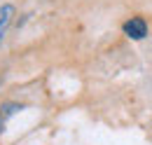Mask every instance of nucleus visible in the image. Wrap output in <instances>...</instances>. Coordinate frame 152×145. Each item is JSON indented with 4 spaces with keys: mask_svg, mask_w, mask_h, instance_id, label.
I'll return each instance as SVG.
<instances>
[{
    "mask_svg": "<svg viewBox=\"0 0 152 145\" xmlns=\"http://www.w3.org/2000/svg\"><path fill=\"white\" fill-rule=\"evenodd\" d=\"M124 35H129L131 40H143L148 35V21L143 17H131L124 23Z\"/></svg>",
    "mask_w": 152,
    "mask_h": 145,
    "instance_id": "obj_1",
    "label": "nucleus"
},
{
    "mask_svg": "<svg viewBox=\"0 0 152 145\" xmlns=\"http://www.w3.org/2000/svg\"><path fill=\"white\" fill-rule=\"evenodd\" d=\"M12 17H14V5H0V40L7 33V28L12 23Z\"/></svg>",
    "mask_w": 152,
    "mask_h": 145,
    "instance_id": "obj_2",
    "label": "nucleus"
},
{
    "mask_svg": "<svg viewBox=\"0 0 152 145\" xmlns=\"http://www.w3.org/2000/svg\"><path fill=\"white\" fill-rule=\"evenodd\" d=\"M21 108H23V105H17V103H7V105H2V110H0V131H2V127H5V122H7L14 112H19Z\"/></svg>",
    "mask_w": 152,
    "mask_h": 145,
    "instance_id": "obj_3",
    "label": "nucleus"
},
{
    "mask_svg": "<svg viewBox=\"0 0 152 145\" xmlns=\"http://www.w3.org/2000/svg\"><path fill=\"white\" fill-rule=\"evenodd\" d=\"M0 82H2V80H0Z\"/></svg>",
    "mask_w": 152,
    "mask_h": 145,
    "instance_id": "obj_4",
    "label": "nucleus"
}]
</instances>
